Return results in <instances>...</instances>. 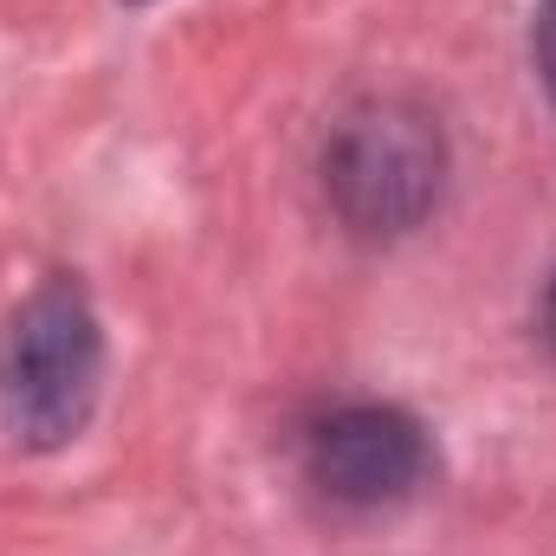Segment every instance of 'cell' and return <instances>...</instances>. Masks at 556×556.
<instances>
[{
    "instance_id": "3957f363",
    "label": "cell",
    "mask_w": 556,
    "mask_h": 556,
    "mask_svg": "<svg viewBox=\"0 0 556 556\" xmlns=\"http://www.w3.org/2000/svg\"><path fill=\"white\" fill-rule=\"evenodd\" d=\"M427 466H433V446H427L420 420L408 408H382V402L337 408V415L317 420L311 440H304L311 485L330 505H350V511L402 505L427 479Z\"/></svg>"
},
{
    "instance_id": "5b68a950",
    "label": "cell",
    "mask_w": 556,
    "mask_h": 556,
    "mask_svg": "<svg viewBox=\"0 0 556 556\" xmlns=\"http://www.w3.org/2000/svg\"><path fill=\"white\" fill-rule=\"evenodd\" d=\"M544 337H551V350H556V278H551V291H544Z\"/></svg>"
},
{
    "instance_id": "7a4b0ae2",
    "label": "cell",
    "mask_w": 556,
    "mask_h": 556,
    "mask_svg": "<svg viewBox=\"0 0 556 556\" xmlns=\"http://www.w3.org/2000/svg\"><path fill=\"white\" fill-rule=\"evenodd\" d=\"M440 175H446V149L433 117L395 98L343 117L324 149V188L337 214L376 240L420 227V214L440 201Z\"/></svg>"
},
{
    "instance_id": "277c9868",
    "label": "cell",
    "mask_w": 556,
    "mask_h": 556,
    "mask_svg": "<svg viewBox=\"0 0 556 556\" xmlns=\"http://www.w3.org/2000/svg\"><path fill=\"white\" fill-rule=\"evenodd\" d=\"M538 72H544V91L556 98V0L538 7Z\"/></svg>"
},
{
    "instance_id": "6da1fadb",
    "label": "cell",
    "mask_w": 556,
    "mask_h": 556,
    "mask_svg": "<svg viewBox=\"0 0 556 556\" xmlns=\"http://www.w3.org/2000/svg\"><path fill=\"white\" fill-rule=\"evenodd\" d=\"M104 376V330L72 278L39 285L0 337V415L26 446H65L91 420Z\"/></svg>"
}]
</instances>
